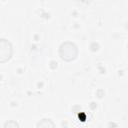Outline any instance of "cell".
Returning <instances> with one entry per match:
<instances>
[{"label": "cell", "mask_w": 128, "mask_h": 128, "mask_svg": "<svg viewBox=\"0 0 128 128\" xmlns=\"http://www.w3.org/2000/svg\"><path fill=\"white\" fill-rule=\"evenodd\" d=\"M59 56L62 60L66 61V62H70L73 61L77 58L78 56V47L75 43L71 42V41H65L63 43H61V45L59 46Z\"/></svg>", "instance_id": "6da1fadb"}, {"label": "cell", "mask_w": 128, "mask_h": 128, "mask_svg": "<svg viewBox=\"0 0 128 128\" xmlns=\"http://www.w3.org/2000/svg\"><path fill=\"white\" fill-rule=\"evenodd\" d=\"M13 55V46L6 38H0V63H5Z\"/></svg>", "instance_id": "7a4b0ae2"}, {"label": "cell", "mask_w": 128, "mask_h": 128, "mask_svg": "<svg viewBox=\"0 0 128 128\" xmlns=\"http://www.w3.org/2000/svg\"><path fill=\"white\" fill-rule=\"evenodd\" d=\"M3 128H19V124L14 120H8L4 123Z\"/></svg>", "instance_id": "277c9868"}, {"label": "cell", "mask_w": 128, "mask_h": 128, "mask_svg": "<svg viewBox=\"0 0 128 128\" xmlns=\"http://www.w3.org/2000/svg\"><path fill=\"white\" fill-rule=\"evenodd\" d=\"M36 128H56V126L50 118H42L37 122Z\"/></svg>", "instance_id": "3957f363"}]
</instances>
